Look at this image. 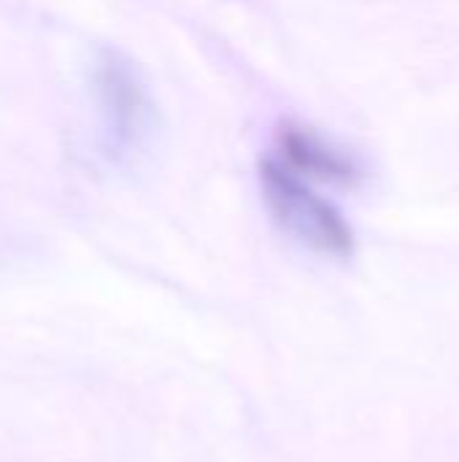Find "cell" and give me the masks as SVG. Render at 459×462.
Returning a JSON list of instances; mask_svg holds the SVG:
<instances>
[{
    "instance_id": "6da1fadb",
    "label": "cell",
    "mask_w": 459,
    "mask_h": 462,
    "mask_svg": "<svg viewBox=\"0 0 459 462\" xmlns=\"http://www.w3.org/2000/svg\"><path fill=\"white\" fill-rule=\"evenodd\" d=\"M260 181L273 219L298 244L330 257L352 254L354 236L341 211L325 198L314 195L295 171H289L284 162L265 160L260 168Z\"/></svg>"
},
{
    "instance_id": "7a4b0ae2",
    "label": "cell",
    "mask_w": 459,
    "mask_h": 462,
    "mask_svg": "<svg viewBox=\"0 0 459 462\" xmlns=\"http://www.w3.org/2000/svg\"><path fill=\"white\" fill-rule=\"evenodd\" d=\"M92 89L114 154H133L141 149L154 125V106L133 62L119 51H100L92 68Z\"/></svg>"
},
{
    "instance_id": "3957f363",
    "label": "cell",
    "mask_w": 459,
    "mask_h": 462,
    "mask_svg": "<svg viewBox=\"0 0 459 462\" xmlns=\"http://www.w3.org/2000/svg\"><path fill=\"white\" fill-rule=\"evenodd\" d=\"M279 146H281L284 165L298 176L303 173L308 179L330 181V184H354L360 179L357 165L308 127L287 125L279 133Z\"/></svg>"
}]
</instances>
